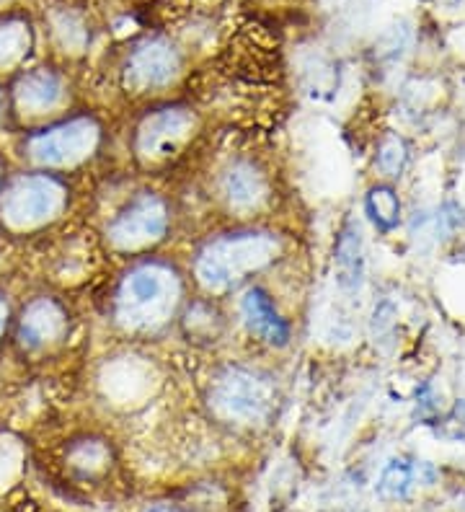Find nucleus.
<instances>
[{
	"mask_svg": "<svg viewBox=\"0 0 465 512\" xmlns=\"http://www.w3.org/2000/svg\"><path fill=\"white\" fill-rule=\"evenodd\" d=\"M60 96V81L47 70H34V73L24 75L19 86H16V99L29 114H42L47 109L57 107Z\"/></svg>",
	"mask_w": 465,
	"mask_h": 512,
	"instance_id": "11",
	"label": "nucleus"
},
{
	"mask_svg": "<svg viewBox=\"0 0 465 512\" xmlns=\"http://www.w3.org/2000/svg\"><path fill=\"white\" fill-rule=\"evenodd\" d=\"M176 303V280L171 272L155 264L132 269L127 280L122 282L117 298L119 319L127 326L148 329L161 324L174 311Z\"/></svg>",
	"mask_w": 465,
	"mask_h": 512,
	"instance_id": "2",
	"label": "nucleus"
},
{
	"mask_svg": "<svg viewBox=\"0 0 465 512\" xmlns=\"http://www.w3.org/2000/svg\"><path fill=\"white\" fill-rule=\"evenodd\" d=\"M145 512H186V510H181V507H174V505H155V507H148Z\"/></svg>",
	"mask_w": 465,
	"mask_h": 512,
	"instance_id": "19",
	"label": "nucleus"
},
{
	"mask_svg": "<svg viewBox=\"0 0 465 512\" xmlns=\"http://www.w3.org/2000/svg\"><path fill=\"white\" fill-rule=\"evenodd\" d=\"M6 324H8V300L0 295V334L6 331Z\"/></svg>",
	"mask_w": 465,
	"mask_h": 512,
	"instance_id": "18",
	"label": "nucleus"
},
{
	"mask_svg": "<svg viewBox=\"0 0 465 512\" xmlns=\"http://www.w3.org/2000/svg\"><path fill=\"white\" fill-rule=\"evenodd\" d=\"M411 484V471L403 466V463H391L388 469H385L383 481H380V492L385 497H403V494L409 492Z\"/></svg>",
	"mask_w": 465,
	"mask_h": 512,
	"instance_id": "17",
	"label": "nucleus"
},
{
	"mask_svg": "<svg viewBox=\"0 0 465 512\" xmlns=\"http://www.w3.org/2000/svg\"><path fill=\"white\" fill-rule=\"evenodd\" d=\"M192 127V117L184 109H166L155 114L140 130V150L148 156H166L184 140Z\"/></svg>",
	"mask_w": 465,
	"mask_h": 512,
	"instance_id": "8",
	"label": "nucleus"
},
{
	"mask_svg": "<svg viewBox=\"0 0 465 512\" xmlns=\"http://www.w3.org/2000/svg\"><path fill=\"white\" fill-rule=\"evenodd\" d=\"M0 107H3V96H0Z\"/></svg>",
	"mask_w": 465,
	"mask_h": 512,
	"instance_id": "21",
	"label": "nucleus"
},
{
	"mask_svg": "<svg viewBox=\"0 0 465 512\" xmlns=\"http://www.w3.org/2000/svg\"><path fill=\"white\" fill-rule=\"evenodd\" d=\"M378 166L385 176H398L406 166V143L396 135L385 138L378 150Z\"/></svg>",
	"mask_w": 465,
	"mask_h": 512,
	"instance_id": "16",
	"label": "nucleus"
},
{
	"mask_svg": "<svg viewBox=\"0 0 465 512\" xmlns=\"http://www.w3.org/2000/svg\"><path fill=\"white\" fill-rule=\"evenodd\" d=\"M62 331H65V316H62V311L52 300H34L24 311V319H21V339L29 347H42V344L60 337Z\"/></svg>",
	"mask_w": 465,
	"mask_h": 512,
	"instance_id": "10",
	"label": "nucleus"
},
{
	"mask_svg": "<svg viewBox=\"0 0 465 512\" xmlns=\"http://www.w3.org/2000/svg\"><path fill=\"white\" fill-rule=\"evenodd\" d=\"M96 140H99V130L93 122L70 119L65 125L37 132L34 138H29L26 150L42 166H73V163L91 156Z\"/></svg>",
	"mask_w": 465,
	"mask_h": 512,
	"instance_id": "4",
	"label": "nucleus"
},
{
	"mask_svg": "<svg viewBox=\"0 0 465 512\" xmlns=\"http://www.w3.org/2000/svg\"><path fill=\"white\" fill-rule=\"evenodd\" d=\"M166 225V205L158 197L143 194L135 202H130V207L122 215H117V220L109 228V236L117 246L132 249V246H143L148 241L161 238L166 233Z\"/></svg>",
	"mask_w": 465,
	"mask_h": 512,
	"instance_id": "5",
	"label": "nucleus"
},
{
	"mask_svg": "<svg viewBox=\"0 0 465 512\" xmlns=\"http://www.w3.org/2000/svg\"><path fill=\"white\" fill-rule=\"evenodd\" d=\"M179 70V55L174 47L161 39L145 42L143 47H137L135 55L130 57L127 73H130V83L137 88H155L168 83Z\"/></svg>",
	"mask_w": 465,
	"mask_h": 512,
	"instance_id": "7",
	"label": "nucleus"
},
{
	"mask_svg": "<svg viewBox=\"0 0 465 512\" xmlns=\"http://www.w3.org/2000/svg\"><path fill=\"white\" fill-rule=\"evenodd\" d=\"M65 205V189L52 176H21L0 197V215L13 228H34L55 218Z\"/></svg>",
	"mask_w": 465,
	"mask_h": 512,
	"instance_id": "3",
	"label": "nucleus"
},
{
	"mask_svg": "<svg viewBox=\"0 0 465 512\" xmlns=\"http://www.w3.org/2000/svg\"><path fill=\"white\" fill-rule=\"evenodd\" d=\"M243 316H246L248 326L272 344H285L290 339V329H287L285 319L279 316L269 295L259 288H251L243 298Z\"/></svg>",
	"mask_w": 465,
	"mask_h": 512,
	"instance_id": "9",
	"label": "nucleus"
},
{
	"mask_svg": "<svg viewBox=\"0 0 465 512\" xmlns=\"http://www.w3.org/2000/svg\"><path fill=\"white\" fill-rule=\"evenodd\" d=\"M277 251L272 236L264 233H241L220 238L199 254L197 275L212 290H225L236 285L251 269H259Z\"/></svg>",
	"mask_w": 465,
	"mask_h": 512,
	"instance_id": "1",
	"label": "nucleus"
},
{
	"mask_svg": "<svg viewBox=\"0 0 465 512\" xmlns=\"http://www.w3.org/2000/svg\"><path fill=\"white\" fill-rule=\"evenodd\" d=\"M261 192H264L261 179L254 174V171L248 169V166H236V169L225 176V194H228V200L233 202V205L238 207L254 205V202L261 197Z\"/></svg>",
	"mask_w": 465,
	"mask_h": 512,
	"instance_id": "13",
	"label": "nucleus"
},
{
	"mask_svg": "<svg viewBox=\"0 0 465 512\" xmlns=\"http://www.w3.org/2000/svg\"><path fill=\"white\" fill-rule=\"evenodd\" d=\"M398 213H401V205H398V197L391 187H375L367 194V215L380 231L396 228Z\"/></svg>",
	"mask_w": 465,
	"mask_h": 512,
	"instance_id": "14",
	"label": "nucleus"
},
{
	"mask_svg": "<svg viewBox=\"0 0 465 512\" xmlns=\"http://www.w3.org/2000/svg\"><path fill=\"white\" fill-rule=\"evenodd\" d=\"M29 47V32L21 24H0V65H13Z\"/></svg>",
	"mask_w": 465,
	"mask_h": 512,
	"instance_id": "15",
	"label": "nucleus"
},
{
	"mask_svg": "<svg viewBox=\"0 0 465 512\" xmlns=\"http://www.w3.org/2000/svg\"><path fill=\"white\" fill-rule=\"evenodd\" d=\"M215 404L228 417L254 419L267 409V388L248 370H228L215 386Z\"/></svg>",
	"mask_w": 465,
	"mask_h": 512,
	"instance_id": "6",
	"label": "nucleus"
},
{
	"mask_svg": "<svg viewBox=\"0 0 465 512\" xmlns=\"http://www.w3.org/2000/svg\"><path fill=\"white\" fill-rule=\"evenodd\" d=\"M336 272L344 288H354L362 275V238L357 225H349L336 244Z\"/></svg>",
	"mask_w": 465,
	"mask_h": 512,
	"instance_id": "12",
	"label": "nucleus"
},
{
	"mask_svg": "<svg viewBox=\"0 0 465 512\" xmlns=\"http://www.w3.org/2000/svg\"><path fill=\"white\" fill-rule=\"evenodd\" d=\"M445 3H450V6H458V3H463V0H445Z\"/></svg>",
	"mask_w": 465,
	"mask_h": 512,
	"instance_id": "20",
	"label": "nucleus"
}]
</instances>
